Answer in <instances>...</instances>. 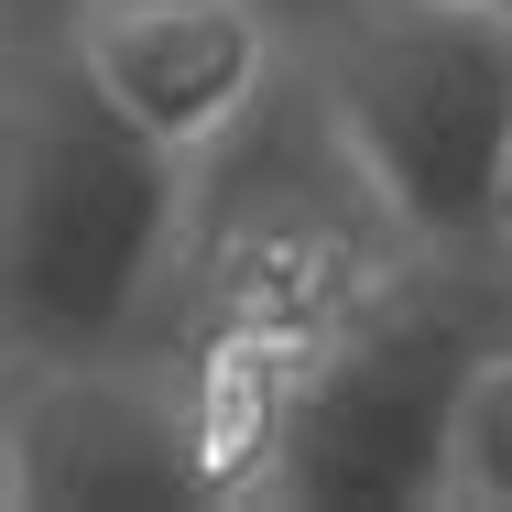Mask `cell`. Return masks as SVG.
Returning a JSON list of instances; mask_svg holds the SVG:
<instances>
[{
	"label": "cell",
	"mask_w": 512,
	"mask_h": 512,
	"mask_svg": "<svg viewBox=\"0 0 512 512\" xmlns=\"http://www.w3.org/2000/svg\"><path fill=\"white\" fill-rule=\"evenodd\" d=\"M502 229H512V186H502Z\"/></svg>",
	"instance_id": "obj_7"
},
{
	"label": "cell",
	"mask_w": 512,
	"mask_h": 512,
	"mask_svg": "<svg viewBox=\"0 0 512 512\" xmlns=\"http://www.w3.org/2000/svg\"><path fill=\"white\" fill-rule=\"evenodd\" d=\"M88 414H99L88 393L55 404V458H77V469H55V502H175V491H197L186 447L153 436L142 404H109V425H88Z\"/></svg>",
	"instance_id": "obj_5"
},
{
	"label": "cell",
	"mask_w": 512,
	"mask_h": 512,
	"mask_svg": "<svg viewBox=\"0 0 512 512\" xmlns=\"http://www.w3.org/2000/svg\"><path fill=\"white\" fill-rule=\"evenodd\" d=\"M175 142L142 131L77 55L33 66L11 109V186H0V273L33 349H109L164 240H175Z\"/></svg>",
	"instance_id": "obj_1"
},
{
	"label": "cell",
	"mask_w": 512,
	"mask_h": 512,
	"mask_svg": "<svg viewBox=\"0 0 512 512\" xmlns=\"http://www.w3.org/2000/svg\"><path fill=\"white\" fill-rule=\"evenodd\" d=\"M66 55L142 131L197 153L207 131H229L251 109L262 66H273V22H262V0H77Z\"/></svg>",
	"instance_id": "obj_4"
},
{
	"label": "cell",
	"mask_w": 512,
	"mask_h": 512,
	"mask_svg": "<svg viewBox=\"0 0 512 512\" xmlns=\"http://www.w3.org/2000/svg\"><path fill=\"white\" fill-rule=\"evenodd\" d=\"M447 491L469 502H512V349L469 360V393H458V436H447Z\"/></svg>",
	"instance_id": "obj_6"
},
{
	"label": "cell",
	"mask_w": 512,
	"mask_h": 512,
	"mask_svg": "<svg viewBox=\"0 0 512 512\" xmlns=\"http://www.w3.org/2000/svg\"><path fill=\"white\" fill-rule=\"evenodd\" d=\"M469 360L480 349H458V327L425 306H382L371 327H349L273 414V491L327 512H393L447 491Z\"/></svg>",
	"instance_id": "obj_3"
},
{
	"label": "cell",
	"mask_w": 512,
	"mask_h": 512,
	"mask_svg": "<svg viewBox=\"0 0 512 512\" xmlns=\"http://www.w3.org/2000/svg\"><path fill=\"white\" fill-rule=\"evenodd\" d=\"M338 142L371 197L425 240L502 229L512 186V11L502 0H382L338 55Z\"/></svg>",
	"instance_id": "obj_2"
}]
</instances>
